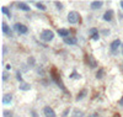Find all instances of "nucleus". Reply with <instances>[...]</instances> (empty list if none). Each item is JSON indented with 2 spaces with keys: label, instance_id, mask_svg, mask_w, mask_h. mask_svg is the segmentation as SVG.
Here are the masks:
<instances>
[{
  "label": "nucleus",
  "instance_id": "f257e3e1",
  "mask_svg": "<svg viewBox=\"0 0 123 117\" xmlns=\"http://www.w3.org/2000/svg\"><path fill=\"white\" fill-rule=\"evenodd\" d=\"M51 77H52V79H53V81H54V83L58 85V86H59V88L63 90L64 93H68L67 88L64 86V83H63V80H62L60 75H59V74H57V73H56V69H53V70H52V75H51Z\"/></svg>",
  "mask_w": 123,
  "mask_h": 117
},
{
  "label": "nucleus",
  "instance_id": "f03ea898",
  "mask_svg": "<svg viewBox=\"0 0 123 117\" xmlns=\"http://www.w3.org/2000/svg\"><path fill=\"white\" fill-rule=\"evenodd\" d=\"M40 38L43 42H51L54 38V32H53L52 30H43L40 35Z\"/></svg>",
  "mask_w": 123,
  "mask_h": 117
},
{
  "label": "nucleus",
  "instance_id": "7ed1b4c3",
  "mask_svg": "<svg viewBox=\"0 0 123 117\" xmlns=\"http://www.w3.org/2000/svg\"><path fill=\"white\" fill-rule=\"evenodd\" d=\"M79 19H80V15L76 11H70L68 14V22L71 24V25H75L79 22Z\"/></svg>",
  "mask_w": 123,
  "mask_h": 117
},
{
  "label": "nucleus",
  "instance_id": "20e7f679",
  "mask_svg": "<svg viewBox=\"0 0 123 117\" xmlns=\"http://www.w3.org/2000/svg\"><path fill=\"white\" fill-rule=\"evenodd\" d=\"M12 28L17 33H20V35H26V33L28 32V27L26 25H24V24H15Z\"/></svg>",
  "mask_w": 123,
  "mask_h": 117
},
{
  "label": "nucleus",
  "instance_id": "39448f33",
  "mask_svg": "<svg viewBox=\"0 0 123 117\" xmlns=\"http://www.w3.org/2000/svg\"><path fill=\"white\" fill-rule=\"evenodd\" d=\"M119 47H122V42L121 40H115V41H112L111 42V44H110V49H111V53L112 54H117V52H118V48Z\"/></svg>",
  "mask_w": 123,
  "mask_h": 117
},
{
  "label": "nucleus",
  "instance_id": "423d86ee",
  "mask_svg": "<svg viewBox=\"0 0 123 117\" xmlns=\"http://www.w3.org/2000/svg\"><path fill=\"white\" fill-rule=\"evenodd\" d=\"M86 62H87L89 67L91 68V69H95L96 67L99 65L97 61H96L95 58H94V56H92V54H86Z\"/></svg>",
  "mask_w": 123,
  "mask_h": 117
},
{
  "label": "nucleus",
  "instance_id": "0eeeda50",
  "mask_svg": "<svg viewBox=\"0 0 123 117\" xmlns=\"http://www.w3.org/2000/svg\"><path fill=\"white\" fill-rule=\"evenodd\" d=\"M43 113H44L46 117H57L56 111L53 110L51 106H44L43 107Z\"/></svg>",
  "mask_w": 123,
  "mask_h": 117
},
{
  "label": "nucleus",
  "instance_id": "6e6552de",
  "mask_svg": "<svg viewBox=\"0 0 123 117\" xmlns=\"http://www.w3.org/2000/svg\"><path fill=\"white\" fill-rule=\"evenodd\" d=\"M113 15H115V11H113L112 9H108L107 11H106V12L103 14L102 19L106 21V22H111V21L113 20Z\"/></svg>",
  "mask_w": 123,
  "mask_h": 117
},
{
  "label": "nucleus",
  "instance_id": "1a4fd4ad",
  "mask_svg": "<svg viewBox=\"0 0 123 117\" xmlns=\"http://www.w3.org/2000/svg\"><path fill=\"white\" fill-rule=\"evenodd\" d=\"M1 25H3V27H1V28H3V33L6 35V36H9V37H12V36H14V32H12V30L6 25V22H5V21H3Z\"/></svg>",
  "mask_w": 123,
  "mask_h": 117
},
{
  "label": "nucleus",
  "instance_id": "9d476101",
  "mask_svg": "<svg viewBox=\"0 0 123 117\" xmlns=\"http://www.w3.org/2000/svg\"><path fill=\"white\" fill-rule=\"evenodd\" d=\"M103 5V1H101V0H96V1H91L90 3V8H91L92 10H99L102 8Z\"/></svg>",
  "mask_w": 123,
  "mask_h": 117
},
{
  "label": "nucleus",
  "instance_id": "9b49d317",
  "mask_svg": "<svg viewBox=\"0 0 123 117\" xmlns=\"http://www.w3.org/2000/svg\"><path fill=\"white\" fill-rule=\"evenodd\" d=\"M64 41V43L65 44H69V46H74V44H76L78 43V40L75 38V37H67V38H63Z\"/></svg>",
  "mask_w": 123,
  "mask_h": 117
},
{
  "label": "nucleus",
  "instance_id": "f8f14e48",
  "mask_svg": "<svg viewBox=\"0 0 123 117\" xmlns=\"http://www.w3.org/2000/svg\"><path fill=\"white\" fill-rule=\"evenodd\" d=\"M11 101H12V95L11 94H5L3 96V99H1V102L4 105H10Z\"/></svg>",
  "mask_w": 123,
  "mask_h": 117
},
{
  "label": "nucleus",
  "instance_id": "ddd939ff",
  "mask_svg": "<svg viewBox=\"0 0 123 117\" xmlns=\"http://www.w3.org/2000/svg\"><path fill=\"white\" fill-rule=\"evenodd\" d=\"M17 9L22 10V11L28 12L30 10H31V6H28V5L26 4V3H24V1H20V3H17Z\"/></svg>",
  "mask_w": 123,
  "mask_h": 117
},
{
  "label": "nucleus",
  "instance_id": "4468645a",
  "mask_svg": "<svg viewBox=\"0 0 123 117\" xmlns=\"http://www.w3.org/2000/svg\"><path fill=\"white\" fill-rule=\"evenodd\" d=\"M57 33H58V36L63 37V38H67V37H69V35H70L69 30H67V28H58Z\"/></svg>",
  "mask_w": 123,
  "mask_h": 117
},
{
  "label": "nucleus",
  "instance_id": "2eb2a0df",
  "mask_svg": "<svg viewBox=\"0 0 123 117\" xmlns=\"http://www.w3.org/2000/svg\"><path fill=\"white\" fill-rule=\"evenodd\" d=\"M86 95H87V90H86V89H83L81 91H80V93L76 95L75 100H76V101H81L84 97H86Z\"/></svg>",
  "mask_w": 123,
  "mask_h": 117
},
{
  "label": "nucleus",
  "instance_id": "dca6fc26",
  "mask_svg": "<svg viewBox=\"0 0 123 117\" xmlns=\"http://www.w3.org/2000/svg\"><path fill=\"white\" fill-rule=\"evenodd\" d=\"M19 89L21 91H28V90H31V85L28 83H21L19 85Z\"/></svg>",
  "mask_w": 123,
  "mask_h": 117
},
{
  "label": "nucleus",
  "instance_id": "f3484780",
  "mask_svg": "<svg viewBox=\"0 0 123 117\" xmlns=\"http://www.w3.org/2000/svg\"><path fill=\"white\" fill-rule=\"evenodd\" d=\"M27 65L31 67V68H33V67L36 65V58H35L33 56H30V57L27 58Z\"/></svg>",
  "mask_w": 123,
  "mask_h": 117
},
{
  "label": "nucleus",
  "instance_id": "a211bd4d",
  "mask_svg": "<svg viewBox=\"0 0 123 117\" xmlns=\"http://www.w3.org/2000/svg\"><path fill=\"white\" fill-rule=\"evenodd\" d=\"M103 75H105V69L103 68H99V70H97V73H96V79H102L103 78Z\"/></svg>",
  "mask_w": 123,
  "mask_h": 117
},
{
  "label": "nucleus",
  "instance_id": "6ab92c4d",
  "mask_svg": "<svg viewBox=\"0 0 123 117\" xmlns=\"http://www.w3.org/2000/svg\"><path fill=\"white\" fill-rule=\"evenodd\" d=\"M84 116V112L81 110H78V109H75L73 111V117H83Z\"/></svg>",
  "mask_w": 123,
  "mask_h": 117
},
{
  "label": "nucleus",
  "instance_id": "aec40b11",
  "mask_svg": "<svg viewBox=\"0 0 123 117\" xmlns=\"http://www.w3.org/2000/svg\"><path fill=\"white\" fill-rule=\"evenodd\" d=\"M36 8L38 9V10H42V11H46V10H47V6H46L43 3H41V1L36 3Z\"/></svg>",
  "mask_w": 123,
  "mask_h": 117
},
{
  "label": "nucleus",
  "instance_id": "412c9836",
  "mask_svg": "<svg viewBox=\"0 0 123 117\" xmlns=\"http://www.w3.org/2000/svg\"><path fill=\"white\" fill-rule=\"evenodd\" d=\"M1 12L6 15V16H8L9 19L11 17V12H10V10H9V9H8L6 6H3V8H1Z\"/></svg>",
  "mask_w": 123,
  "mask_h": 117
},
{
  "label": "nucleus",
  "instance_id": "4be33fe9",
  "mask_svg": "<svg viewBox=\"0 0 123 117\" xmlns=\"http://www.w3.org/2000/svg\"><path fill=\"white\" fill-rule=\"evenodd\" d=\"M16 79H17V80L20 81V84L24 83V79H22V75H21V72H20V70L16 72Z\"/></svg>",
  "mask_w": 123,
  "mask_h": 117
},
{
  "label": "nucleus",
  "instance_id": "5701e85b",
  "mask_svg": "<svg viewBox=\"0 0 123 117\" xmlns=\"http://www.w3.org/2000/svg\"><path fill=\"white\" fill-rule=\"evenodd\" d=\"M70 113V107H67L65 110L63 111V113H62V117H68V115Z\"/></svg>",
  "mask_w": 123,
  "mask_h": 117
},
{
  "label": "nucleus",
  "instance_id": "b1692460",
  "mask_svg": "<svg viewBox=\"0 0 123 117\" xmlns=\"http://www.w3.org/2000/svg\"><path fill=\"white\" fill-rule=\"evenodd\" d=\"M96 33H99V31H97V28H95V27H92V28H90V30H89V35H91V36H94V35H96Z\"/></svg>",
  "mask_w": 123,
  "mask_h": 117
},
{
  "label": "nucleus",
  "instance_id": "393cba45",
  "mask_svg": "<svg viewBox=\"0 0 123 117\" xmlns=\"http://www.w3.org/2000/svg\"><path fill=\"white\" fill-rule=\"evenodd\" d=\"M8 79H9V74H8L6 70H4L3 72V81H6Z\"/></svg>",
  "mask_w": 123,
  "mask_h": 117
},
{
  "label": "nucleus",
  "instance_id": "a878e982",
  "mask_svg": "<svg viewBox=\"0 0 123 117\" xmlns=\"http://www.w3.org/2000/svg\"><path fill=\"white\" fill-rule=\"evenodd\" d=\"M54 4H56V8H57L58 10H63V4H62L60 1H56Z\"/></svg>",
  "mask_w": 123,
  "mask_h": 117
},
{
  "label": "nucleus",
  "instance_id": "bb28decb",
  "mask_svg": "<svg viewBox=\"0 0 123 117\" xmlns=\"http://www.w3.org/2000/svg\"><path fill=\"white\" fill-rule=\"evenodd\" d=\"M3 113H4V117H14V116H12V113L10 112V111H6V110L3 111Z\"/></svg>",
  "mask_w": 123,
  "mask_h": 117
},
{
  "label": "nucleus",
  "instance_id": "cd10ccee",
  "mask_svg": "<svg viewBox=\"0 0 123 117\" xmlns=\"http://www.w3.org/2000/svg\"><path fill=\"white\" fill-rule=\"evenodd\" d=\"M91 38H92V41H99L100 40V33H96V35L91 36Z\"/></svg>",
  "mask_w": 123,
  "mask_h": 117
},
{
  "label": "nucleus",
  "instance_id": "c85d7f7f",
  "mask_svg": "<svg viewBox=\"0 0 123 117\" xmlns=\"http://www.w3.org/2000/svg\"><path fill=\"white\" fill-rule=\"evenodd\" d=\"M69 77H70V78H80V75H79V74H78L75 70H74V72L71 73V75H69Z\"/></svg>",
  "mask_w": 123,
  "mask_h": 117
},
{
  "label": "nucleus",
  "instance_id": "c756f323",
  "mask_svg": "<svg viewBox=\"0 0 123 117\" xmlns=\"http://www.w3.org/2000/svg\"><path fill=\"white\" fill-rule=\"evenodd\" d=\"M101 33H102V35H105V36H108L110 35V30H102V31H101Z\"/></svg>",
  "mask_w": 123,
  "mask_h": 117
},
{
  "label": "nucleus",
  "instance_id": "7c9ffc66",
  "mask_svg": "<svg viewBox=\"0 0 123 117\" xmlns=\"http://www.w3.org/2000/svg\"><path fill=\"white\" fill-rule=\"evenodd\" d=\"M31 116H32V117H38V116H37V113H36V111H35V110H31Z\"/></svg>",
  "mask_w": 123,
  "mask_h": 117
},
{
  "label": "nucleus",
  "instance_id": "2f4dec72",
  "mask_svg": "<svg viewBox=\"0 0 123 117\" xmlns=\"http://www.w3.org/2000/svg\"><path fill=\"white\" fill-rule=\"evenodd\" d=\"M5 69H6V70H11V65H10V64H6V65H5Z\"/></svg>",
  "mask_w": 123,
  "mask_h": 117
},
{
  "label": "nucleus",
  "instance_id": "473e14b6",
  "mask_svg": "<svg viewBox=\"0 0 123 117\" xmlns=\"http://www.w3.org/2000/svg\"><path fill=\"white\" fill-rule=\"evenodd\" d=\"M5 53H6V47L4 46V47H3V54H4V56H5Z\"/></svg>",
  "mask_w": 123,
  "mask_h": 117
},
{
  "label": "nucleus",
  "instance_id": "72a5a7b5",
  "mask_svg": "<svg viewBox=\"0 0 123 117\" xmlns=\"http://www.w3.org/2000/svg\"><path fill=\"white\" fill-rule=\"evenodd\" d=\"M119 6H121L122 10H123V0H121V1H119Z\"/></svg>",
  "mask_w": 123,
  "mask_h": 117
},
{
  "label": "nucleus",
  "instance_id": "f704fd0d",
  "mask_svg": "<svg viewBox=\"0 0 123 117\" xmlns=\"http://www.w3.org/2000/svg\"><path fill=\"white\" fill-rule=\"evenodd\" d=\"M119 105H121V106H123V97L119 100Z\"/></svg>",
  "mask_w": 123,
  "mask_h": 117
},
{
  "label": "nucleus",
  "instance_id": "c9c22d12",
  "mask_svg": "<svg viewBox=\"0 0 123 117\" xmlns=\"http://www.w3.org/2000/svg\"><path fill=\"white\" fill-rule=\"evenodd\" d=\"M89 117H97V115H96V113H92V115H90Z\"/></svg>",
  "mask_w": 123,
  "mask_h": 117
},
{
  "label": "nucleus",
  "instance_id": "e433bc0d",
  "mask_svg": "<svg viewBox=\"0 0 123 117\" xmlns=\"http://www.w3.org/2000/svg\"><path fill=\"white\" fill-rule=\"evenodd\" d=\"M122 56H123V44H122Z\"/></svg>",
  "mask_w": 123,
  "mask_h": 117
}]
</instances>
